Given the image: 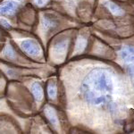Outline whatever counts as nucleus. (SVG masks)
I'll return each mask as SVG.
<instances>
[{
  "label": "nucleus",
  "instance_id": "nucleus-3",
  "mask_svg": "<svg viewBox=\"0 0 134 134\" xmlns=\"http://www.w3.org/2000/svg\"><path fill=\"white\" fill-rule=\"evenodd\" d=\"M21 47L25 53H27L28 55H31V57L33 58L40 57L42 54L40 46H38V43L33 40H23L21 44Z\"/></svg>",
  "mask_w": 134,
  "mask_h": 134
},
{
  "label": "nucleus",
  "instance_id": "nucleus-12",
  "mask_svg": "<svg viewBox=\"0 0 134 134\" xmlns=\"http://www.w3.org/2000/svg\"><path fill=\"white\" fill-rule=\"evenodd\" d=\"M33 1L38 6H44L45 5L47 4L48 0H33Z\"/></svg>",
  "mask_w": 134,
  "mask_h": 134
},
{
  "label": "nucleus",
  "instance_id": "nucleus-10",
  "mask_svg": "<svg viewBox=\"0 0 134 134\" xmlns=\"http://www.w3.org/2000/svg\"><path fill=\"white\" fill-rule=\"evenodd\" d=\"M86 46H87V40L82 37L78 38L76 43V47H75V52L76 53H81L84 49H85Z\"/></svg>",
  "mask_w": 134,
  "mask_h": 134
},
{
  "label": "nucleus",
  "instance_id": "nucleus-8",
  "mask_svg": "<svg viewBox=\"0 0 134 134\" xmlns=\"http://www.w3.org/2000/svg\"><path fill=\"white\" fill-rule=\"evenodd\" d=\"M105 5L107 6V9H108L114 16H122L124 14V11L122 10L118 5L113 3V2H110V1L105 2Z\"/></svg>",
  "mask_w": 134,
  "mask_h": 134
},
{
  "label": "nucleus",
  "instance_id": "nucleus-7",
  "mask_svg": "<svg viewBox=\"0 0 134 134\" xmlns=\"http://www.w3.org/2000/svg\"><path fill=\"white\" fill-rule=\"evenodd\" d=\"M57 26V21L53 19H49L47 17H45V18L42 19L41 21V30L43 31V33H47L52 30L53 31L55 27Z\"/></svg>",
  "mask_w": 134,
  "mask_h": 134
},
{
  "label": "nucleus",
  "instance_id": "nucleus-4",
  "mask_svg": "<svg viewBox=\"0 0 134 134\" xmlns=\"http://www.w3.org/2000/svg\"><path fill=\"white\" fill-rule=\"evenodd\" d=\"M120 55L125 63H127V64H134V47L125 46L121 50Z\"/></svg>",
  "mask_w": 134,
  "mask_h": 134
},
{
  "label": "nucleus",
  "instance_id": "nucleus-11",
  "mask_svg": "<svg viewBox=\"0 0 134 134\" xmlns=\"http://www.w3.org/2000/svg\"><path fill=\"white\" fill-rule=\"evenodd\" d=\"M47 92H48V96L49 98L52 99H55L57 98V85H55V82H50L47 87Z\"/></svg>",
  "mask_w": 134,
  "mask_h": 134
},
{
  "label": "nucleus",
  "instance_id": "nucleus-2",
  "mask_svg": "<svg viewBox=\"0 0 134 134\" xmlns=\"http://www.w3.org/2000/svg\"><path fill=\"white\" fill-rule=\"evenodd\" d=\"M24 0H5L0 5V15H12Z\"/></svg>",
  "mask_w": 134,
  "mask_h": 134
},
{
  "label": "nucleus",
  "instance_id": "nucleus-1",
  "mask_svg": "<svg viewBox=\"0 0 134 134\" xmlns=\"http://www.w3.org/2000/svg\"><path fill=\"white\" fill-rule=\"evenodd\" d=\"M84 100L90 105H101L113 98L114 81L111 72L105 68H95L85 77L81 86Z\"/></svg>",
  "mask_w": 134,
  "mask_h": 134
},
{
  "label": "nucleus",
  "instance_id": "nucleus-5",
  "mask_svg": "<svg viewBox=\"0 0 134 134\" xmlns=\"http://www.w3.org/2000/svg\"><path fill=\"white\" fill-rule=\"evenodd\" d=\"M68 40H61V41L57 42V44L55 45V48H54V51H55V55L57 57V58H60L64 55V53H65L67 47H68Z\"/></svg>",
  "mask_w": 134,
  "mask_h": 134
},
{
  "label": "nucleus",
  "instance_id": "nucleus-6",
  "mask_svg": "<svg viewBox=\"0 0 134 134\" xmlns=\"http://www.w3.org/2000/svg\"><path fill=\"white\" fill-rule=\"evenodd\" d=\"M45 114H46V116L48 119L49 122H50V124L55 128H57L59 126V121H58L57 113H55V110L50 107H47L46 109H45Z\"/></svg>",
  "mask_w": 134,
  "mask_h": 134
},
{
  "label": "nucleus",
  "instance_id": "nucleus-9",
  "mask_svg": "<svg viewBox=\"0 0 134 134\" xmlns=\"http://www.w3.org/2000/svg\"><path fill=\"white\" fill-rule=\"evenodd\" d=\"M31 90L32 92H33L34 97L37 99V101H41L43 98V90L41 85L38 82L33 83L31 86Z\"/></svg>",
  "mask_w": 134,
  "mask_h": 134
}]
</instances>
